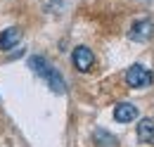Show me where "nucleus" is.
Instances as JSON below:
<instances>
[{
  "label": "nucleus",
  "mask_w": 154,
  "mask_h": 147,
  "mask_svg": "<svg viewBox=\"0 0 154 147\" xmlns=\"http://www.w3.org/2000/svg\"><path fill=\"white\" fill-rule=\"evenodd\" d=\"M29 67H31V71H33V74H38L43 81H48V86H50V90H52V92L62 95V92L66 90V83H64L62 74H59L45 57H40V55L29 57Z\"/></svg>",
  "instance_id": "1"
},
{
  "label": "nucleus",
  "mask_w": 154,
  "mask_h": 147,
  "mask_svg": "<svg viewBox=\"0 0 154 147\" xmlns=\"http://www.w3.org/2000/svg\"><path fill=\"white\" fill-rule=\"evenodd\" d=\"M137 138L140 142H154V119H142L137 124Z\"/></svg>",
  "instance_id": "8"
},
{
  "label": "nucleus",
  "mask_w": 154,
  "mask_h": 147,
  "mask_svg": "<svg viewBox=\"0 0 154 147\" xmlns=\"http://www.w3.org/2000/svg\"><path fill=\"white\" fill-rule=\"evenodd\" d=\"M154 33V24L149 19H140V21H135L133 29L128 31V38L131 40H137V43H142V40H149Z\"/></svg>",
  "instance_id": "4"
},
{
  "label": "nucleus",
  "mask_w": 154,
  "mask_h": 147,
  "mask_svg": "<svg viewBox=\"0 0 154 147\" xmlns=\"http://www.w3.org/2000/svg\"><path fill=\"white\" fill-rule=\"evenodd\" d=\"M114 119L119 124H131L137 119V107L131 105V102H119L114 107Z\"/></svg>",
  "instance_id": "5"
},
{
  "label": "nucleus",
  "mask_w": 154,
  "mask_h": 147,
  "mask_svg": "<svg viewBox=\"0 0 154 147\" xmlns=\"http://www.w3.org/2000/svg\"><path fill=\"white\" fill-rule=\"evenodd\" d=\"M93 140H95L97 147H119L116 135H112L109 130H104V128H97L95 133H93Z\"/></svg>",
  "instance_id": "7"
},
{
  "label": "nucleus",
  "mask_w": 154,
  "mask_h": 147,
  "mask_svg": "<svg viewBox=\"0 0 154 147\" xmlns=\"http://www.w3.org/2000/svg\"><path fill=\"white\" fill-rule=\"evenodd\" d=\"M152 81H154L152 71L147 67H142V64H133L126 71V83L131 88H147V86H152Z\"/></svg>",
  "instance_id": "2"
},
{
  "label": "nucleus",
  "mask_w": 154,
  "mask_h": 147,
  "mask_svg": "<svg viewBox=\"0 0 154 147\" xmlns=\"http://www.w3.org/2000/svg\"><path fill=\"white\" fill-rule=\"evenodd\" d=\"M21 36H24V31H21L19 26H10V29H5V31L0 33V50H10V48H14V45L21 40Z\"/></svg>",
  "instance_id": "6"
},
{
  "label": "nucleus",
  "mask_w": 154,
  "mask_h": 147,
  "mask_svg": "<svg viewBox=\"0 0 154 147\" xmlns=\"http://www.w3.org/2000/svg\"><path fill=\"white\" fill-rule=\"evenodd\" d=\"M74 67H76L78 71H88V69H93V64H95V55H93V50L90 48H85V45H78L76 50H74Z\"/></svg>",
  "instance_id": "3"
}]
</instances>
